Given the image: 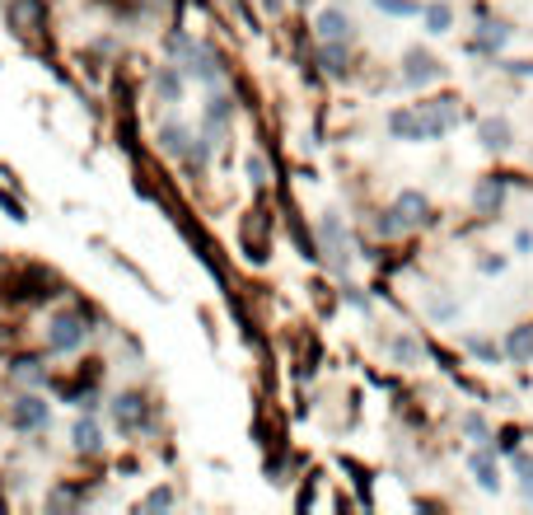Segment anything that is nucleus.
I'll list each match as a JSON object with an SVG mask.
<instances>
[{"instance_id": "obj_1", "label": "nucleus", "mask_w": 533, "mask_h": 515, "mask_svg": "<svg viewBox=\"0 0 533 515\" xmlns=\"http://www.w3.org/2000/svg\"><path fill=\"white\" fill-rule=\"evenodd\" d=\"M388 131L398 141H435V131H431V122H426L421 108H416V113H393L388 118Z\"/></svg>"}, {"instance_id": "obj_2", "label": "nucleus", "mask_w": 533, "mask_h": 515, "mask_svg": "<svg viewBox=\"0 0 533 515\" xmlns=\"http://www.w3.org/2000/svg\"><path fill=\"white\" fill-rule=\"evenodd\" d=\"M84 333H90V329H84L75 314H56V319H52V347H56V351H75V347L84 342Z\"/></svg>"}, {"instance_id": "obj_3", "label": "nucleus", "mask_w": 533, "mask_h": 515, "mask_svg": "<svg viewBox=\"0 0 533 515\" xmlns=\"http://www.w3.org/2000/svg\"><path fill=\"white\" fill-rule=\"evenodd\" d=\"M14 426H19V431H43V426H47V403L33 398V394H24V398L14 403Z\"/></svg>"}, {"instance_id": "obj_4", "label": "nucleus", "mask_w": 533, "mask_h": 515, "mask_svg": "<svg viewBox=\"0 0 533 515\" xmlns=\"http://www.w3.org/2000/svg\"><path fill=\"white\" fill-rule=\"evenodd\" d=\"M319 38H323V43H347V38H351V19H347V10H337V5L323 10V14H319Z\"/></svg>"}, {"instance_id": "obj_5", "label": "nucleus", "mask_w": 533, "mask_h": 515, "mask_svg": "<svg viewBox=\"0 0 533 515\" xmlns=\"http://www.w3.org/2000/svg\"><path fill=\"white\" fill-rule=\"evenodd\" d=\"M435 75H440L435 57H426V52H407V71H403L407 85H431Z\"/></svg>"}, {"instance_id": "obj_6", "label": "nucleus", "mask_w": 533, "mask_h": 515, "mask_svg": "<svg viewBox=\"0 0 533 515\" xmlns=\"http://www.w3.org/2000/svg\"><path fill=\"white\" fill-rule=\"evenodd\" d=\"M477 137H482L487 150H505V146H510V122H505V118H482V122H477Z\"/></svg>"}, {"instance_id": "obj_7", "label": "nucleus", "mask_w": 533, "mask_h": 515, "mask_svg": "<svg viewBox=\"0 0 533 515\" xmlns=\"http://www.w3.org/2000/svg\"><path fill=\"white\" fill-rule=\"evenodd\" d=\"M323 239H328V249H332V267L342 272V267H347V230H342L337 215H328V221H323Z\"/></svg>"}, {"instance_id": "obj_8", "label": "nucleus", "mask_w": 533, "mask_h": 515, "mask_svg": "<svg viewBox=\"0 0 533 515\" xmlns=\"http://www.w3.org/2000/svg\"><path fill=\"white\" fill-rule=\"evenodd\" d=\"M472 202H477L482 215H496V206L505 202V183L500 178H482V183H477V193H472Z\"/></svg>"}, {"instance_id": "obj_9", "label": "nucleus", "mask_w": 533, "mask_h": 515, "mask_svg": "<svg viewBox=\"0 0 533 515\" xmlns=\"http://www.w3.org/2000/svg\"><path fill=\"white\" fill-rule=\"evenodd\" d=\"M398 215H403L407 225H426L431 221V206H426V197H421V193H403L398 197Z\"/></svg>"}, {"instance_id": "obj_10", "label": "nucleus", "mask_w": 533, "mask_h": 515, "mask_svg": "<svg viewBox=\"0 0 533 515\" xmlns=\"http://www.w3.org/2000/svg\"><path fill=\"white\" fill-rule=\"evenodd\" d=\"M472 478H477V487H487V492H496V487H500L496 459H491V454H472Z\"/></svg>"}, {"instance_id": "obj_11", "label": "nucleus", "mask_w": 533, "mask_h": 515, "mask_svg": "<svg viewBox=\"0 0 533 515\" xmlns=\"http://www.w3.org/2000/svg\"><path fill=\"white\" fill-rule=\"evenodd\" d=\"M112 417H118L122 431H136V426H140V398H131V394L118 398V403H112Z\"/></svg>"}, {"instance_id": "obj_12", "label": "nucleus", "mask_w": 533, "mask_h": 515, "mask_svg": "<svg viewBox=\"0 0 533 515\" xmlns=\"http://www.w3.org/2000/svg\"><path fill=\"white\" fill-rule=\"evenodd\" d=\"M505 38H510V33H505L500 24H482V33L472 38V52H496V47H500Z\"/></svg>"}, {"instance_id": "obj_13", "label": "nucleus", "mask_w": 533, "mask_h": 515, "mask_svg": "<svg viewBox=\"0 0 533 515\" xmlns=\"http://www.w3.org/2000/svg\"><path fill=\"white\" fill-rule=\"evenodd\" d=\"M155 85H159V99H164V103H178V99H183V75H178V71H159Z\"/></svg>"}, {"instance_id": "obj_14", "label": "nucleus", "mask_w": 533, "mask_h": 515, "mask_svg": "<svg viewBox=\"0 0 533 515\" xmlns=\"http://www.w3.org/2000/svg\"><path fill=\"white\" fill-rule=\"evenodd\" d=\"M505 351H510L515 361H528L533 357V329H515L510 342H505Z\"/></svg>"}, {"instance_id": "obj_15", "label": "nucleus", "mask_w": 533, "mask_h": 515, "mask_svg": "<svg viewBox=\"0 0 533 515\" xmlns=\"http://www.w3.org/2000/svg\"><path fill=\"white\" fill-rule=\"evenodd\" d=\"M75 450H99V426H94L90 417L75 426Z\"/></svg>"}, {"instance_id": "obj_16", "label": "nucleus", "mask_w": 533, "mask_h": 515, "mask_svg": "<svg viewBox=\"0 0 533 515\" xmlns=\"http://www.w3.org/2000/svg\"><path fill=\"white\" fill-rule=\"evenodd\" d=\"M323 66L328 71H347V43H323Z\"/></svg>"}, {"instance_id": "obj_17", "label": "nucleus", "mask_w": 533, "mask_h": 515, "mask_svg": "<svg viewBox=\"0 0 533 515\" xmlns=\"http://www.w3.org/2000/svg\"><path fill=\"white\" fill-rule=\"evenodd\" d=\"M449 19H454V14H449L444 5H431V10H426V29H431V33H444Z\"/></svg>"}, {"instance_id": "obj_18", "label": "nucleus", "mask_w": 533, "mask_h": 515, "mask_svg": "<svg viewBox=\"0 0 533 515\" xmlns=\"http://www.w3.org/2000/svg\"><path fill=\"white\" fill-rule=\"evenodd\" d=\"M375 5L388 14H416V0H375Z\"/></svg>"}, {"instance_id": "obj_19", "label": "nucleus", "mask_w": 533, "mask_h": 515, "mask_svg": "<svg viewBox=\"0 0 533 515\" xmlns=\"http://www.w3.org/2000/svg\"><path fill=\"white\" fill-rule=\"evenodd\" d=\"M248 178L252 183H267V159L262 155H248Z\"/></svg>"}, {"instance_id": "obj_20", "label": "nucleus", "mask_w": 533, "mask_h": 515, "mask_svg": "<svg viewBox=\"0 0 533 515\" xmlns=\"http://www.w3.org/2000/svg\"><path fill=\"white\" fill-rule=\"evenodd\" d=\"M515 469L524 473V492L533 497V459H524V454H519V459H515Z\"/></svg>"}, {"instance_id": "obj_21", "label": "nucleus", "mask_w": 533, "mask_h": 515, "mask_svg": "<svg viewBox=\"0 0 533 515\" xmlns=\"http://www.w3.org/2000/svg\"><path fill=\"white\" fill-rule=\"evenodd\" d=\"M393 351H398L403 361H416V342L412 338H398V342H393Z\"/></svg>"}, {"instance_id": "obj_22", "label": "nucleus", "mask_w": 533, "mask_h": 515, "mask_svg": "<svg viewBox=\"0 0 533 515\" xmlns=\"http://www.w3.org/2000/svg\"><path fill=\"white\" fill-rule=\"evenodd\" d=\"M150 510H164V506H174V492H150V501H146Z\"/></svg>"}, {"instance_id": "obj_23", "label": "nucleus", "mask_w": 533, "mask_h": 515, "mask_svg": "<svg viewBox=\"0 0 533 515\" xmlns=\"http://www.w3.org/2000/svg\"><path fill=\"white\" fill-rule=\"evenodd\" d=\"M463 426H468V436H477V441H487V426H482V417H468Z\"/></svg>"}]
</instances>
